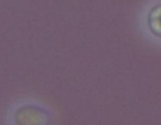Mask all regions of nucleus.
Masks as SVG:
<instances>
[{"label": "nucleus", "mask_w": 161, "mask_h": 125, "mask_svg": "<svg viewBox=\"0 0 161 125\" xmlns=\"http://www.w3.org/2000/svg\"><path fill=\"white\" fill-rule=\"evenodd\" d=\"M14 122L16 125H50L51 115L43 108L25 104L14 111Z\"/></svg>", "instance_id": "f257e3e1"}, {"label": "nucleus", "mask_w": 161, "mask_h": 125, "mask_svg": "<svg viewBox=\"0 0 161 125\" xmlns=\"http://www.w3.org/2000/svg\"><path fill=\"white\" fill-rule=\"evenodd\" d=\"M148 25L153 34L161 38V5H158L150 10L148 14Z\"/></svg>", "instance_id": "f03ea898"}]
</instances>
